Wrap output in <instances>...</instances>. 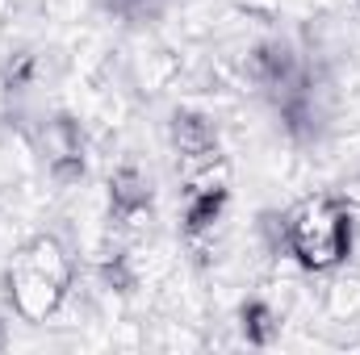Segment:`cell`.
<instances>
[{"label": "cell", "instance_id": "obj_7", "mask_svg": "<svg viewBox=\"0 0 360 355\" xmlns=\"http://www.w3.org/2000/svg\"><path fill=\"white\" fill-rule=\"evenodd\" d=\"M172 147H176L180 168H205V163H222V138L218 126L197 113V109H176L172 113Z\"/></svg>", "mask_w": 360, "mask_h": 355}, {"label": "cell", "instance_id": "obj_8", "mask_svg": "<svg viewBox=\"0 0 360 355\" xmlns=\"http://www.w3.org/2000/svg\"><path fill=\"white\" fill-rule=\"evenodd\" d=\"M239 335L252 347H272L281 339V314H276V305L264 301V297H248L239 305Z\"/></svg>", "mask_w": 360, "mask_h": 355}, {"label": "cell", "instance_id": "obj_5", "mask_svg": "<svg viewBox=\"0 0 360 355\" xmlns=\"http://www.w3.org/2000/svg\"><path fill=\"white\" fill-rule=\"evenodd\" d=\"M38 151H42V163H46V172L55 184H76V180L84 176V130H80V121H72V117H63V113H55V117H46L42 126H38Z\"/></svg>", "mask_w": 360, "mask_h": 355}, {"label": "cell", "instance_id": "obj_9", "mask_svg": "<svg viewBox=\"0 0 360 355\" xmlns=\"http://www.w3.org/2000/svg\"><path fill=\"white\" fill-rule=\"evenodd\" d=\"M168 0H101V8L113 17V21H126V25H143V21H155L164 13Z\"/></svg>", "mask_w": 360, "mask_h": 355}, {"label": "cell", "instance_id": "obj_2", "mask_svg": "<svg viewBox=\"0 0 360 355\" xmlns=\"http://www.w3.org/2000/svg\"><path fill=\"white\" fill-rule=\"evenodd\" d=\"M76 284V260L55 234H34L17 247L4 272L8 305L21 322H51Z\"/></svg>", "mask_w": 360, "mask_h": 355}, {"label": "cell", "instance_id": "obj_6", "mask_svg": "<svg viewBox=\"0 0 360 355\" xmlns=\"http://www.w3.org/2000/svg\"><path fill=\"white\" fill-rule=\"evenodd\" d=\"M109 222L117 230H139L151 222V180L139 163H122L109 176Z\"/></svg>", "mask_w": 360, "mask_h": 355}, {"label": "cell", "instance_id": "obj_11", "mask_svg": "<svg viewBox=\"0 0 360 355\" xmlns=\"http://www.w3.org/2000/svg\"><path fill=\"white\" fill-rule=\"evenodd\" d=\"M4 343H8V335H4V322H0V351H4Z\"/></svg>", "mask_w": 360, "mask_h": 355}, {"label": "cell", "instance_id": "obj_1", "mask_svg": "<svg viewBox=\"0 0 360 355\" xmlns=\"http://www.w3.org/2000/svg\"><path fill=\"white\" fill-rule=\"evenodd\" d=\"M264 234L276 255L293 260L310 276H327V272H340L356 251V213L344 196L319 192L297 201L285 213H269Z\"/></svg>", "mask_w": 360, "mask_h": 355}, {"label": "cell", "instance_id": "obj_10", "mask_svg": "<svg viewBox=\"0 0 360 355\" xmlns=\"http://www.w3.org/2000/svg\"><path fill=\"white\" fill-rule=\"evenodd\" d=\"M34 76H38V59H34V55H25V51H17V55L8 59V67H4V92H13V96L30 92Z\"/></svg>", "mask_w": 360, "mask_h": 355}, {"label": "cell", "instance_id": "obj_12", "mask_svg": "<svg viewBox=\"0 0 360 355\" xmlns=\"http://www.w3.org/2000/svg\"><path fill=\"white\" fill-rule=\"evenodd\" d=\"M356 8H360V0H356Z\"/></svg>", "mask_w": 360, "mask_h": 355}, {"label": "cell", "instance_id": "obj_4", "mask_svg": "<svg viewBox=\"0 0 360 355\" xmlns=\"http://www.w3.org/2000/svg\"><path fill=\"white\" fill-rule=\"evenodd\" d=\"M314 67H319V63H310V55H306L293 38H285V34H272L264 42H256V46L248 51V63H243L252 88L260 92L264 105H272V100L285 96V92H293Z\"/></svg>", "mask_w": 360, "mask_h": 355}, {"label": "cell", "instance_id": "obj_3", "mask_svg": "<svg viewBox=\"0 0 360 355\" xmlns=\"http://www.w3.org/2000/svg\"><path fill=\"white\" fill-rule=\"evenodd\" d=\"M231 205V176L226 163H205V168H180V234L184 243L201 247L205 239H214L218 222L226 217Z\"/></svg>", "mask_w": 360, "mask_h": 355}]
</instances>
